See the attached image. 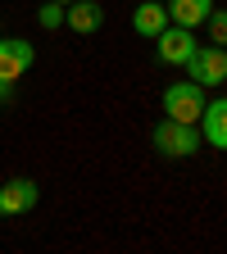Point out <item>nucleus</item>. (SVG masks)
<instances>
[{
  "label": "nucleus",
  "mask_w": 227,
  "mask_h": 254,
  "mask_svg": "<svg viewBox=\"0 0 227 254\" xmlns=\"http://www.w3.org/2000/svg\"><path fill=\"white\" fill-rule=\"evenodd\" d=\"M154 150L168 154V159H186L200 150V127L196 123H177V118H164L154 127Z\"/></svg>",
  "instance_id": "obj_1"
},
{
  "label": "nucleus",
  "mask_w": 227,
  "mask_h": 254,
  "mask_svg": "<svg viewBox=\"0 0 227 254\" xmlns=\"http://www.w3.org/2000/svg\"><path fill=\"white\" fill-rule=\"evenodd\" d=\"M200 109H205V86L200 82H173L164 91V114L177 118V123H200Z\"/></svg>",
  "instance_id": "obj_2"
},
{
  "label": "nucleus",
  "mask_w": 227,
  "mask_h": 254,
  "mask_svg": "<svg viewBox=\"0 0 227 254\" xmlns=\"http://www.w3.org/2000/svg\"><path fill=\"white\" fill-rule=\"evenodd\" d=\"M186 73H191V82H200V86H223L227 82V50L223 46H196L191 50V59H186Z\"/></svg>",
  "instance_id": "obj_3"
},
{
  "label": "nucleus",
  "mask_w": 227,
  "mask_h": 254,
  "mask_svg": "<svg viewBox=\"0 0 227 254\" xmlns=\"http://www.w3.org/2000/svg\"><path fill=\"white\" fill-rule=\"evenodd\" d=\"M196 46H200V41H196V32L182 27V23H168V27L154 37V50H159V59H164V64H186Z\"/></svg>",
  "instance_id": "obj_4"
},
{
  "label": "nucleus",
  "mask_w": 227,
  "mask_h": 254,
  "mask_svg": "<svg viewBox=\"0 0 227 254\" xmlns=\"http://www.w3.org/2000/svg\"><path fill=\"white\" fill-rule=\"evenodd\" d=\"M37 182H27V177H14V182H5L0 186V218H18V213H27L32 204H37Z\"/></svg>",
  "instance_id": "obj_5"
},
{
  "label": "nucleus",
  "mask_w": 227,
  "mask_h": 254,
  "mask_svg": "<svg viewBox=\"0 0 227 254\" xmlns=\"http://www.w3.org/2000/svg\"><path fill=\"white\" fill-rule=\"evenodd\" d=\"M200 141H209L214 150H227V95H218V100H209L200 109Z\"/></svg>",
  "instance_id": "obj_6"
},
{
  "label": "nucleus",
  "mask_w": 227,
  "mask_h": 254,
  "mask_svg": "<svg viewBox=\"0 0 227 254\" xmlns=\"http://www.w3.org/2000/svg\"><path fill=\"white\" fill-rule=\"evenodd\" d=\"M32 59H37V50H32L27 41H0V82H18Z\"/></svg>",
  "instance_id": "obj_7"
},
{
  "label": "nucleus",
  "mask_w": 227,
  "mask_h": 254,
  "mask_svg": "<svg viewBox=\"0 0 227 254\" xmlns=\"http://www.w3.org/2000/svg\"><path fill=\"white\" fill-rule=\"evenodd\" d=\"M64 23H69L77 37H91V32H100L105 9L95 5V0H73V5H64Z\"/></svg>",
  "instance_id": "obj_8"
},
{
  "label": "nucleus",
  "mask_w": 227,
  "mask_h": 254,
  "mask_svg": "<svg viewBox=\"0 0 227 254\" xmlns=\"http://www.w3.org/2000/svg\"><path fill=\"white\" fill-rule=\"evenodd\" d=\"M168 9V23H182V27H200L214 9V0H164Z\"/></svg>",
  "instance_id": "obj_9"
},
{
  "label": "nucleus",
  "mask_w": 227,
  "mask_h": 254,
  "mask_svg": "<svg viewBox=\"0 0 227 254\" xmlns=\"http://www.w3.org/2000/svg\"><path fill=\"white\" fill-rule=\"evenodd\" d=\"M132 27L141 32V37H159V32L168 27V9L159 5V0H146V5H137V14H132Z\"/></svg>",
  "instance_id": "obj_10"
},
{
  "label": "nucleus",
  "mask_w": 227,
  "mask_h": 254,
  "mask_svg": "<svg viewBox=\"0 0 227 254\" xmlns=\"http://www.w3.org/2000/svg\"><path fill=\"white\" fill-rule=\"evenodd\" d=\"M209 41L214 46H227V9H209Z\"/></svg>",
  "instance_id": "obj_11"
},
{
  "label": "nucleus",
  "mask_w": 227,
  "mask_h": 254,
  "mask_svg": "<svg viewBox=\"0 0 227 254\" xmlns=\"http://www.w3.org/2000/svg\"><path fill=\"white\" fill-rule=\"evenodd\" d=\"M37 23H41L46 32H55V27L64 23V5H59V0H50V5H41V9H37Z\"/></svg>",
  "instance_id": "obj_12"
},
{
  "label": "nucleus",
  "mask_w": 227,
  "mask_h": 254,
  "mask_svg": "<svg viewBox=\"0 0 227 254\" xmlns=\"http://www.w3.org/2000/svg\"><path fill=\"white\" fill-rule=\"evenodd\" d=\"M9 91H14V82H0V105L9 100Z\"/></svg>",
  "instance_id": "obj_13"
},
{
  "label": "nucleus",
  "mask_w": 227,
  "mask_h": 254,
  "mask_svg": "<svg viewBox=\"0 0 227 254\" xmlns=\"http://www.w3.org/2000/svg\"><path fill=\"white\" fill-rule=\"evenodd\" d=\"M59 5H73V0H59Z\"/></svg>",
  "instance_id": "obj_14"
},
{
  "label": "nucleus",
  "mask_w": 227,
  "mask_h": 254,
  "mask_svg": "<svg viewBox=\"0 0 227 254\" xmlns=\"http://www.w3.org/2000/svg\"><path fill=\"white\" fill-rule=\"evenodd\" d=\"M159 5H164V0H159Z\"/></svg>",
  "instance_id": "obj_15"
},
{
  "label": "nucleus",
  "mask_w": 227,
  "mask_h": 254,
  "mask_svg": "<svg viewBox=\"0 0 227 254\" xmlns=\"http://www.w3.org/2000/svg\"><path fill=\"white\" fill-rule=\"evenodd\" d=\"M223 50H227V46H223Z\"/></svg>",
  "instance_id": "obj_16"
}]
</instances>
